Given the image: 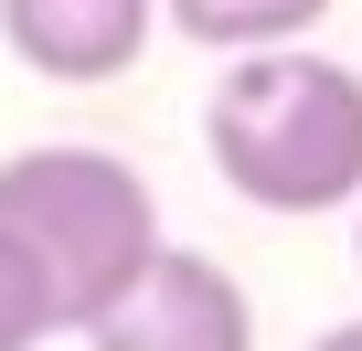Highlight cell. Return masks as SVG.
Instances as JSON below:
<instances>
[{
	"mask_svg": "<svg viewBox=\"0 0 362 351\" xmlns=\"http://www.w3.org/2000/svg\"><path fill=\"white\" fill-rule=\"evenodd\" d=\"M203 149L224 192L256 213H341L362 203V75L309 54V43H256L224 54L203 96Z\"/></svg>",
	"mask_w": 362,
	"mask_h": 351,
	"instance_id": "6da1fadb",
	"label": "cell"
},
{
	"mask_svg": "<svg viewBox=\"0 0 362 351\" xmlns=\"http://www.w3.org/2000/svg\"><path fill=\"white\" fill-rule=\"evenodd\" d=\"M0 224H11L33 245V266L54 277L64 330H86L139 277V256L160 245V192L139 182L117 149L43 138V149H11V160H0Z\"/></svg>",
	"mask_w": 362,
	"mask_h": 351,
	"instance_id": "7a4b0ae2",
	"label": "cell"
},
{
	"mask_svg": "<svg viewBox=\"0 0 362 351\" xmlns=\"http://www.w3.org/2000/svg\"><path fill=\"white\" fill-rule=\"evenodd\" d=\"M341 0H160V22L203 54H256V43H309Z\"/></svg>",
	"mask_w": 362,
	"mask_h": 351,
	"instance_id": "5b68a950",
	"label": "cell"
},
{
	"mask_svg": "<svg viewBox=\"0 0 362 351\" xmlns=\"http://www.w3.org/2000/svg\"><path fill=\"white\" fill-rule=\"evenodd\" d=\"M86 351H256V298L224 256L192 245H149L139 277L75 330Z\"/></svg>",
	"mask_w": 362,
	"mask_h": 351,
	"instance_id": "3957f363",
	"label": "cell"
},
{
	"mask_svg": "<svg viewBox=\"0 0 362 351\" xmlns=\"http://www.w3.org/2000/svg\"><path fill=\"white\" fill-rule=\"evenodd\" d=\"M64 330V309H54V277L33 266V245L0 224V351H43Z\"/></svg>",
	"mask_w": 362,
	"mask_h": 351,
	"instance_id": "8992f818",
	"label": "cell"
},
{
	"mask_svg": "<svg viewBox=\"0 0 362 351\" xmlns=\"http://www.w3.org/2000/svg\"><path fill=\"white\" fill-rule=\"evenodd\" d=\"M160 0H0V43L43 85H107L149 54Z\"/></svg>",
	"mask_w": 362,
	"mask_h": 351,
	"instance_id": "277c9868",
	"label": "cell"
},
{
	"mask_svg": "<svg viewBox=\"0 0 362 351\" xmlns=\"http://www.w3.org/2000/svg\"><path fill=\"white\" fill-rule=\"evenodd\" d=\"M351 266H362V203H351Z\"/></svg>",
	"mask_w": 362,
	"mask_h": 351,
	"instance_id": "ba28073f",
	"label": "cell"
},
{
	"mask_svg": "<svg viewBox=\"0 0 362 351\" xmlns=\"http://www.w3.org/2000/svg\"><path fill=\"white\" fill-rule=\"evenodd\" d=\"M309 351H362V319H330V330H320Z\"/></svg>",
	"mask_w": 362,
	"mask_h": 351,
	"instance_id": "52a82bcc",
	"label": "cell"
}]
</instances>
